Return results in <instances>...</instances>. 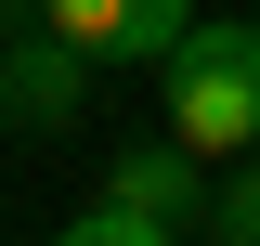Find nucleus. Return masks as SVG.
Here are the masks:
<instances>
[{
    "instance_id": "3",
    "label": "nucleus",
    "mask_w": 260,
    "mask_h": 246,
    "mask_svg": "<svg viewBox=\"0 0 260 246\" xmlns=\"http://www.w3.org/2000/svg\"><path fill=\"white\" fill-rule=\"evenodd\" d=\"M39 26H65L91 65H169L195 0H39Z\"/></svg>"
},
{
    "instance_id": "2",
    "label": "nucleus",
    "mask_w": 260,
    "mask_h": 246,
    "mask_svg": "<svg viewBox=\"0 0 260 246\" xmlns=\"http://www.w3.org/2000/svg\"><path fill=\"white\" fill-rule=\"evenodd\" d=\"M208 155L169 130V143H130V155H104V194L65 233L78 246H182V233H208V182H195Z\"/></svg>"
},
{
    "instance_id": "1",
    "label": "nucleus",
    "mask_w": 260,
    "mask_h": 246,
    "mask_svg": "<svg viewBox=\"0 0 260 246\" xmlns=\"http://www.w3.org/2000/svg\"><path fill=\"white\" fill-rule=\"evenodd\" d=\"M169 91V130H182L195 155H260V26H182V52L156 65Z\"/></svg>"
},
{
    "instance_id": "5",
    "label": "nucleus",
    "mask_w": 260,
    "mask_h": 246,
    "mask_svg": "<svg viewBox=\"0 0 260 246\" xmlns=\"http://www.w3.org/2000/svg\"><path fill=\"white\" fill-rule=\"evenodd\" d=\"M208 233H221V246H260V155H234V182L208 194Z\"/></svg>"
},
{
    "instance_id": "4",
    "label": "nucleus",
    "mask_w": 260,
    "mask_h": 246,
    "mask_svg": "<svg viewBox=\"0 0 260 246\" xmlns=\"http://www.w3.org/2000/svg\"><path fill=\"white\" fill-rule=\"evenodd\" d=\"M78 91H91V52H78L65 26H13L0 39V117L13 130H65Z\"/></svg>"
}]
</instances>
